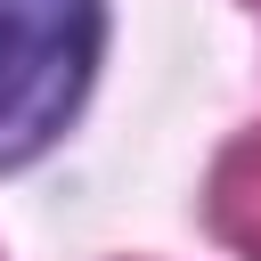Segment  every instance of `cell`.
Wrapping results in <instances>:
<instances>
[{
  "instance_id": "1",
  "label": "cell",
  "mask_w": 261,
  "mask_h": 261,
  "mask_svg": "<svg viewBox=\"0 0 261 261\" xmlns=\"http://www.w3.org/2000/svg\"><path fill=\"white\" fill-rule=\"evenodd\" d=\"M98 0H0V171L73 122L98 73Z\"/></svg>"
}]
</instances>
